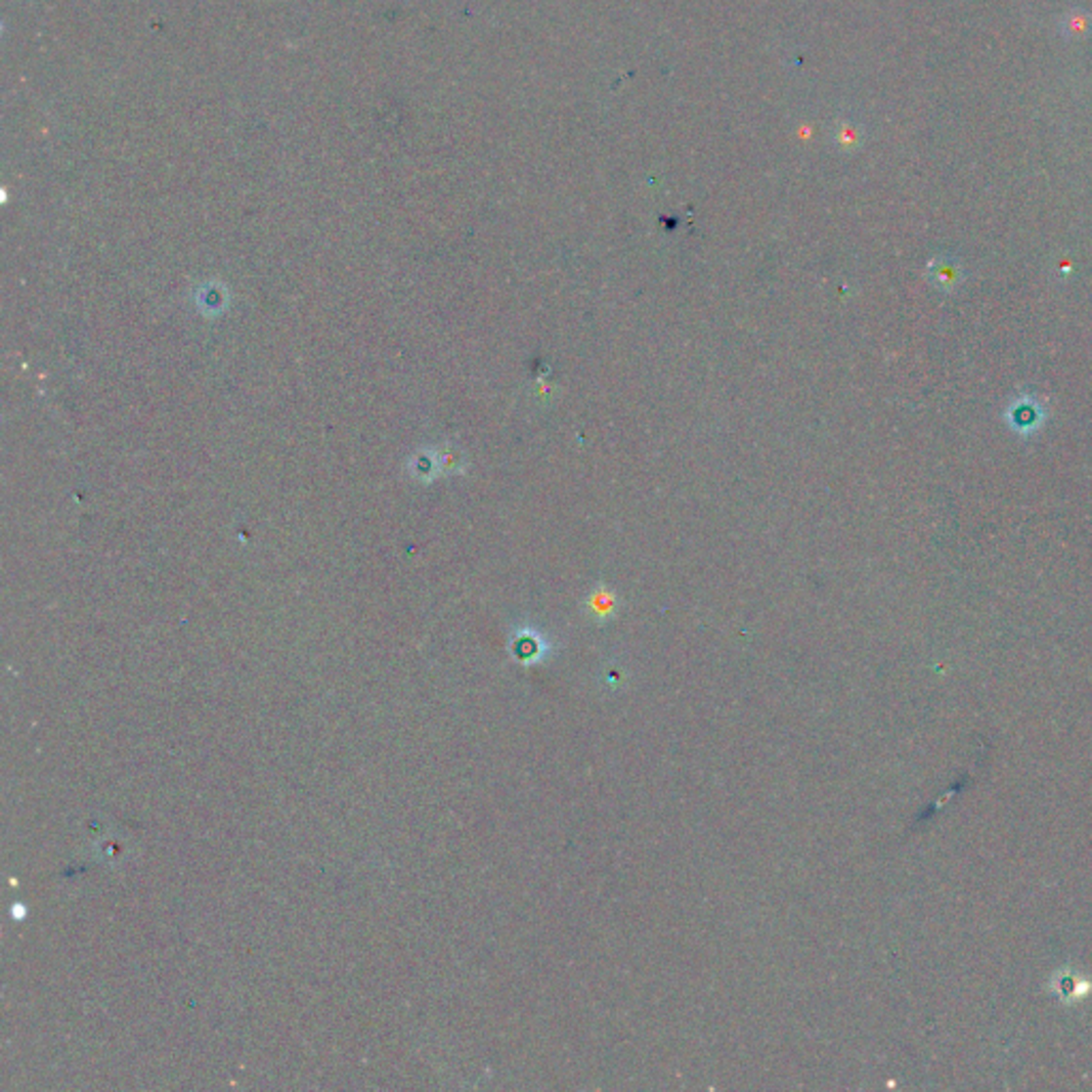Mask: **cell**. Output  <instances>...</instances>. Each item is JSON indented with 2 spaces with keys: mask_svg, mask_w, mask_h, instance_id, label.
Returning a JSON list of instances; mask_svg holds the SVG:
<instances>
[{
  "mask_svg": "<svg viewBox=\"0 0 1092 1092\" xmlns=\"http://www.w3.org/2000/svg\"><path fill=\"white\" fill-rule=\"evenodd\" d=\"M1090 26H1092V16L1086 14V11H1082V9H1073L1071 14H1067L1063 18L1061 30H1063L1065 37L1075 39V37H1086V32L1090 30Z\"/></svg>",
  "mask_w": 1092,
  "mask_h": 1092,
  "instance_id": "cell-1",
  "label": "cell"
}]
</instances>
